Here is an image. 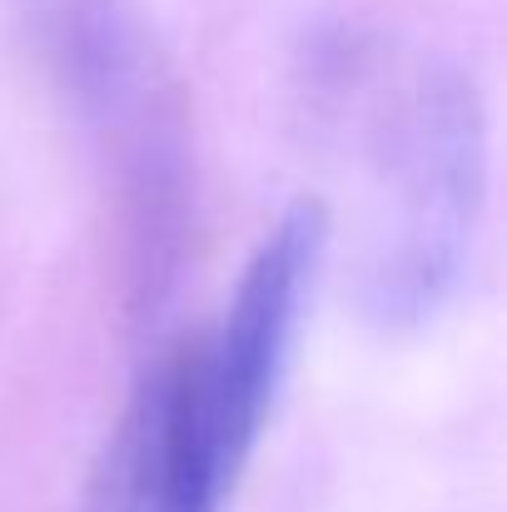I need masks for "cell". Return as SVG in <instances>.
<instances>
[{"label": "cell", "instance_id": "obj_1", "mask_svg": "<svg viewBox=\"0 0 507 512\" xmlns=\"http://www.w3.org/2000/svg\"><path fill=\"white\" fill-rule=\"evenodd\" d=\"M259 433L264 418L209 373L199 334L179 339L140 373L80 512H224Z\"/></svg>", "mask_w": 507, "mask_h": 512}]
</instances>
